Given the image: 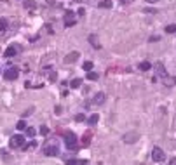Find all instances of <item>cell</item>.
<instances>
[{
    "label": "cell",
    "mask_w": 176,
    "mask_h": 165,
    "mask_svg": "<svg viewBox=\"0 0 176 165\" xmlns=\"http://www.w3.org/2000/svg\"><path fill=\"white\" fill-rule=\"evenodd\" d=\"M79 57H80V54L77 52V51H73V52H70L66 57H65V63H66V64H71V63H75V61L79 59Z\"/></svg>",
    "instance_id": "obj_9"
},
{
    "label": "cell",
    "mask_w": 176,
    "mask_h": 165,
    "mask_svg": "<svg viewBox=\"0 0 176 165\" xmlns=\"http://www.w3.org/2000/svg\"><path fill=\"white\" fill-rule=\"evenodd\" d=\"M58 153H60V148L56 146V143L47 144V146L44 148V155H45V157H56Z\"/></svg>",
    "instance_id": "obj_3"
},
{
    "label": "cell",
    "mask_w": 176,
    "mask_h": 165,
    "mask_svg": "<svg viewBox=\"0 0 176 165\" xmlns=\"http://www.w3.org/2000/svg\"><path fill=\"white\" fill-rule=\"evenodd\" d=\"M139 70H141V72H148V70H152V64L148 63V61H143V63H139Z\"/></svg>",
    "instance_id": "obj_16"
},
{
    "label": "cell",
    "mask_w": 176,
    "mask_h": 165,
    "mask_svg": "<svg viewBox=\"0 0 176 165\" xmlns=\"http://www.w3.org/2000/svg\"><path fill=\"white\" fill-rule=\"evenodd\" d=\"M66 165H84V162H79V160H68Z\"/></svg>",
    "instance_id": "obj_26"
},
{
    "label": "cell",
    "mask_w": 176,
    "mask_h": 165,
    "mask_svg": "<svg viewBox=\"0 0 176 165\" xmlns=\"http://www.w3.org/2000/svg\"><path fill=\"white\" fill-rule=\"evenodd\" d=\"M35 146H37V141H33V143H30V144H25L23 150H31V148H35Z\"/></svg>",
    "instance_id": "obj_27"
},
{
    "label": "cell",
    "mask_w": 176,
    "mask_h": 165,
    "mask_svg": "<svg viewBox=\"0 0 176 165\" xmlns=\"http://www.w3.org/2000/svg\"><path fill=\"white\" fill-rule=\"evenodd\" d=\"M93 103H94V104H98V106H101L103 103H105V94H103V92H98L96 96H94Z\"/></svg>",
    "instance_id": "obj_10"
},
{
    "label": "cell",
    "mask_w": 176,
    "mask_h": 165,
    "mask_svg": "<svg viewBox=\"0 0 176 165\" xmlns=\"http://www.w3.org/2000/svg\"><path fill=\"white\" fill-rule=\"evenodd\" d=\"M82 68L86 72H91V70H93V61H86V63L82 64Z\"/></svg>",
    "instance_id": "obj_20"
},
{
    "label": "cell",
    "mask_w": 176,
    "mask_h": 165,
    "mask_svg": "<svg viewBox=\"0 0 176 165\" xmlns=\"http://www.w3.org/2000/svg\"><path fill=\"white\" fill-rule=\"evenodd\" d=\"M75 2H86V0H75Z\"/></svg>",
    "instance_id": "obj_33"
},
{
    "label": "cell",
    "mask_w": 176,
    "mask_h": 165,
    "mask_svg": "<svg viewBox=\"0 0 176 165\" xmlns=\"http://www.w3.org/2000/svg\"><path fill=\"white\" fill-rule=\"evenodd\" d=\"M65 146L68 148V150H77V146H79V139H77V136L73 134V132L68 130L66 134H65Z\"/></svg>",
    "instance_id": "obj_1"
},
{
    "label": "cell",
    "mask_w": 176,
    "mask_h": 165,
    "mask_svg": "<svg viewBox=\"0 0 176 165\" xmlns=\"http://www.w3.org/2000/svg\"><path fill=\"white\" fill-rule=\"evenodd\" d=\"M23 5L26 9H37V2H33V0H23Z\"/></svg>",
    "instance_id": "obj_15"
},
{
    "label": "cell",
    "mask_w": 176,
    "mask_h": 165,
    "mask_svg": "<svg viewBox=\"0 0 176 165\" xmlns=\"http://www.w3.org/2000/svg\"><path fill=\"white\" fill-rule=\"evenodd\" d=\"M18 52H19V47H18V45H11V47H7V49H5L4 56L9 59V57H14Z\"/></svg>",
    "instance_id": "obj_8"
},
{
    "label": "cell",
    "mask_w": 176,
    "mask_h": 165,
    "mask_svg": "<svg viewBox=\"0 0 176 165\" xmlns=\"http://www.w3.org/2000/svg\"><path fill=\"white\" fill-rule=\"evenodd\" d=\"M56 78H58L56 72H51V73H49V80H51V82H56Z\"/></svg>",
    "instance_id": "obj_28"
},
{
    "label": "cell",
    "mask_w": 176,
    "mask_h": 165,
    "mask_svg": "<svg viewBox=\"0 0 176 165\" xmlns=\"http://www.w3.org/2000/svg\"><path fill=\"white\" fill-rule=\"evenodd\" d=\"M146 2H148V4H157L159 0H146Z\"/></svg>",
    "instance_id": "obj_32"
},
{
    "label": "cell",
    "mask_w": 176,
    "mask_h": 165,
    "mask_svg": "<svg viewBox=\"0 0 176 165\" xmlns=\"http://www.w3.org/2000/svg\"><path fill=\"white\" fill-rule=\"evenodd\" d=\"M152 158H154V162H162L166 158V153L161 150L159 146L154 148V151H152Z\"/></svg>",
    "instance_id": "obj_4"
},
{
    "label": "cell",
    "mask_w": 176,
    "mask_h": 165,
    "mask_svg": "<svg viewBox=\"0 0 176 165\" xmlns=\"http://www.w3.org/2000/svg\"><path fill=\"white\" fill-rule=\"evenodd\" d=\"M89 44L94 45L96 49H99V47H101V45H99V42H98V37H96V35H89Z\"/></svg>",
    "instance_id": "obj_14"
},
{
    "label": "cell",
    "mask_w": 176,
    "mask_h": 165,
    "mask_svg": "<svg viewBox=\"0 0 176 165\" xmlns=\"http://www.w3.org/2000/svg\"><path fill=\"white\" fill-rule=\"evenodd\" d=\"M84 118H86V116H84V113H79V115L75 116V120H77V122H84Z\"/></svg>",
    "instance_id": "obj_29"
},
{
    "label": "cell",
    "mask_w": 176,
    "mask_h": 165,
    "mask_svg": "<svg viewBox=\"0 0 176 165\" xmlns=\"http://www.w3.org/2000/svg\"><path fill=\"white\" fill-rule=\"evenodd\" d=\"M138 137H139L138 132H128V134H124V143H126V144H133V143L138 141Z\"/></svg>",
    "instance_id": "obj_6"
},
{
    "label": "cell",
    "mask_w": 176,
    "mask_h": 165,
    "mask_svg": "<svg viewBox=\"0 0 176 165\" xmlns=\"http://www.w3.org/2000/svg\"><path fill=\"white\" fill-rule=\"evenodd\" d=\"M18 77H19L18 68H9V70H5V73H4V78L5 80H16Z\"/></svg>",
    "instance_id": "obj_5"
},
{
    "label": "cell",
    "mask_w": 176,
    "mask_h": 165,
    "mask_svg": "<svg viewBox=\"0 0 176 165\" xmlns=\"http://www.w3.org/2000/svg\"><path fill=\"white\" fill-rule=\"evenodd\" d=\"M162 83L167 85V87H173L176 83V78H174V77H164V78H162Z\"/></svg>",
    "instance_id": "obj_12"
},
{
    "label": "cell",
    "mask_w": 176,
    "mask_h": 165,
    "mask_svg": "<svg viewBox=\"0 0 176 165\" xmlns=\"http://www.w3.org/2000/svg\"><path fill=\"white\" fill-rule=\"evenodd\" d=\"M35 132H37V130H35L33 127H26V136H30V137H33V136H35Z\"/></svg>",
    "instance_id": "obj_25"
},
{
    "label": "cell",
    "mask_w": 176,
    "mask_h": 165,
    "mask_svg": "<svg viewBox=\"0 0 176 165\" xmlns=\"http://www.w3.org/2000/svg\"><path fill=\"white\" fill-rule=\"evenodd\" d=\"M112 7V0H103L99 2V9H110Z\"/></svg>",
    "instance_id": "obj_19"
},
{
    "label": "cell",
    "mask_w": 176,
    "mask_h": 165,
    "mask_svg": "<svg viewBox=\"0 0 176 165\" xmlns=\"http://www.w3.org/2000/svg\"><path fill=\"white\" fill-rule=\"evenodd\" d=\"M25 141H26V139H25V136H21V134H16V136H12L11 137V141H9V146L11 148H23L25 146Z\"/></svg>",
    "instance_id": "obj_2"
},
{
    "label": "cell",
    "mask_w": 176,
    "mask_h": 165,
    "mask_svg": "<svg viewBox=\"0 0 176 165\" xmlns=\"http://www.w3.org/2000/svg\"><path fill=\"white\" fill-rule=\"evenodd\" d=\"M16 129H18V130H25V129H26V124H25V120H19L18 125H16Z\"/></svg>",
    "instance_id": "obj_21"
},
{
    "label": "cell",
    "mask_w": 176,
    "mask_h": 165,
    "mask_svg": "<svg viewBox=\"0 0 176 165\" xmlns=\"http://www.w3.org/2000/svg\"><path fill=\"white\" fill-rule=\"evenodd\" d=\"M7 28H9V21L2 18V19H0V35L5 33V31H7Z\"/></svg>",
    "instance_id": "obj_13"
},
{
    "label": "cell",
    "mask_w": 176,
    "mask_h": 165,
    "mask_svg": "<svg viewBox=\"0 0 176 165\" xmlns=\"http://www.w3.org/2000/svg\"><path fill=\"white\" fill-rule=\"evenodd\" d=\"M75 18H73V12L71 11H66L65 12V26H73L75 24Z\"/></svg>",
    "instance_id": "obj_7"
},
{
    "label": "cell",
    "mask_w": 176,
    "mask_h": 165,
    "mask_svg": "<svg viewBox=\"0 0 176 165\" xmlns=\"http://www.w3.org/2000/svg\"><path fill=\"white\" fill-rule=\"evenodd\" d=\"M80 83H82V78H73L70 82V87H71V89H79Z\"/></svg>",
    "instance_id": "obj_18"
},
{
    "label": "cell",
    "mask_w": 176,
    "mask_h": 165,
    "mask_svg": "<svg viewBox=\"0 0 176 165\" xmlns=\"http://www.w3.org/2000/svg\"><path fill=\"white\" fill-rule=\"evenodd\" d=\"M98 120H99V116L94 113V115H91L89 118H87V124H89V125H96V124H98Z\"/></svg>",
    "instance_id": "obj_17"
},
{
    "label": "cell",
    "mask_w": 176,
    "mask_h": 165,
    "mask_svg": "<svg viewBox=\"0 0 176 165\" xmlns=\"http://www.w3.org/2000/svg\"><path fill=\"white\" fill-rule=\"evenodd\" d=\"M155 72H157V75H162V78L166 77V68H164V64L162 63H155Z\"/></svg>",
    "instance_id": "obj_11"
},
{
    "label": "cell",
    "mask_w": 176,
    "mask_h": 165,
    "mask_svg": "<svg viewBox=\"0 0 176 165\" xmlns=\"http://www.w3.org/2000/svg\"><path fill=\"white\" fill-rule=\"evenodd\" d=\"M40 132H42V134H47L49 129H47V127H42V129H40Z\"/></svg>",
    "instance_id": "obj_30"
},
{
    "label": "cell",
    "mask_w": 176,
    "mask_h": 165,
    "mask_svg": "<svg viewBox=\"0 0 176 165\" xmlns=\"http://www.w3.org/2000/svg\"><path fill=\"white\" fill-rule=\"evenodd\" d=\"M169 165H176V158H171V160H169Z\"/></svg>",
    "instance_id": "obj_31"
},
{
    "label": "cell",
    "mask_w": 176,
    "mask_h": 165,
    "mask_svg": "<svg viewBox=\"0 0 176 165\" xmlns=\"http://www.w3.org/2000/svg\"><path fill=\"white\" fill-rule=\"evenodd\" d=\"M166 31H167V33H176V24H167Z\"/></svg>",
    "instance_id": "obj_22"
},
{
    "label": "cell",
    "mask_w": 176,
    "mask_h": 165,
    "mask_svg": "<svg viewBox=\"0 0 176 165\" xmlns=\"http://www.w3.org/2000/svg\"><path fill=\"white\" fill-rule=\"evenodd\" d=\"M89 137H91V132H87V134L84 136V139H82V144H84V146H87V144H89Z\"/></svg>",
    "instance_id": "obj_24"
},
{
    "label": "cell",
    "mask_w": 176,
    "mask_h": 165,
    "mask_svg": "<svg viewBox=\"0 0 176 165\" xmlns=\"http://www.w3.org/2000/svg\"><path fill=\"white\" fill-rule=\"evenodd\" d=\"M87 80H98V73H94V72H87Z\"/></svg>",
    "instance_id": "obj_23"
}]
</instances>
